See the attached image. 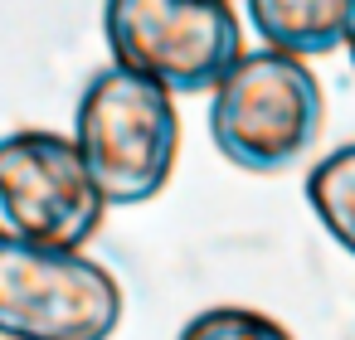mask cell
Listing matches in <instances>:
<instances>
[{"label":"cell","instance_id":"9c48e42d","mask_svg":"<svg viewBox=\"0 0 355 340\" xmlns=\"http://www.w3.org/2000/svg\"><path fill=\"white\" fill-rule=\"evenodd\" d=\"M345 49H350V64H355V10H350V35H345Z\"/></svg>","mask_w":355,"mask_h":340},{"label":"cell","instance_id":"52a82bcc","mask_svg":"<svg viewBox=\"0 0 355 340\" xmlns=\"http://www.w3.org/2000/svg\"><path fill=\"white\" fill-rule=\"evenodd\" d=\"M306 199L321 219V229L355 258V141L321 156L306 175Z\"/></svg>","mask_w":355,"mask_h":340},{"label":"cell","instance_id":"5b68a950","mask_svg":"<svg viewBox=\"0 0 355 340\" xmlns=\"http://www.w3.org/2000/svg\"><path fill=\"white\" fill-rule=\"evenodd\" d=\"M122 321L117 277L83 253L0 243V335L6 340H107Z\"/></svg>","mask_w":355,"mask_h":340},{"label":"cell","instance_id":"6da1fadb","mask_svg":"<svg viewBox=\"0 0 355 340\" xmlns=\"http://www.w3.org/2000/svg\"><path fill=\"white\" fill-rule=\"evenodd\" d=\"M73 146L103 204H146L166 190L180 151V117L166 88L127 69H103L78 102Z\"/></svg>","mask_w":355,"mask_h":340},{"label":"cell","instance_id":"277c9868","mask_svg":"<svg viewBox=\"0 0 355 340\" xmlns=\"http://www.w3.org/2000/svg\"><path fill=\"white\" fill-rule=\"evenodd\" d=\"M103 30L117 69L166 93L219 88L239 54V15L229 0H107Z\"/></svg>","mask_w":355,"mask_h":340},{"label":"cell","instance_id":"7a4b0ae2","mask_svg":"<svg viewBox=\"0 0 355 340\" xmlns=\"http://www.w3.org/2000/svg\"><path fill=\"white\" fill-rule=\"evenodd\" d=\"M326 122V98L316 73L277 49L243 54L209 102V136L239 170L277 175L297 165Z\"/></svg>","mask_w":355,"mask_h":340},{"label":"cell","instance_id":"8992f818","mask_svg":"<svg viewBox=\"0 0 355 340\" xmlns=\"http://www.w3.org/2000/svg\"><path fill=\"white\" fill-rule=\"evenodd\" d=\"M350 10L355 0H248V20L263 44L292 59L340 49L350 35Z\"/></svg>","mask_w":355,"mask_h":340},{"label":"cell","instance_id":"3957f363","mask_svg":"<svg viewBox=\"0 0 355 340\" xmlns=\"http://www.w3.org/2000/svg\"><path fill=\"white\" fill-rule=\"evenodd\" d=\"M103 195L59 132L0 136V243L35 253H78L103 224Z\"/></svg>","mask_w":355,"mask_h":340},{"label":"cell","instance_id":"ba28073f","mask_svg":"<svg viewBox=\"0 0 355 340\" xmlns=\"http://www.w3.org/2000/svg\"><path fill=\"white\" fill-rule=\"evenodd\" d=\"M180 340H292L272 316L248 306H209L195 321H185Z\"/></svg>","mask_w":355,"mask_h":340}]
</instances>
